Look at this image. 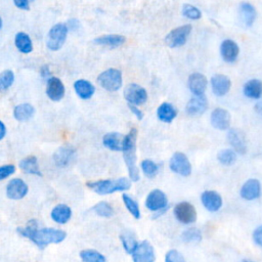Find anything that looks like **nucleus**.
<instances>
[{
	"mask_svg": "<svg viewBox=\"0 0 262 262\" xmlns=\"http://www.w3.org/2000/svg\"><path fill=\"white\" fill-rule=\"evenodd\" d=\"M92 210L100 217H104V218H110L114 215L115 211L114 208L112 207L111 204H108L107 202L101 201L98 202L97 204H95L92 208Z\"/></svg>",
	"mask_w": 262,
	"mask_h": 262,
	"instance_id": "e433bc0d",
	"label": "nucleus"
},
{
	"mask_svg": "<svg viewBox=\"0 0 262 262\" xmlns=\"http://www.w3.org/2000/svg\"><path fill=\"white\" fill-rule=\"evenodd\" d=\"M145 207L151 211L157 212L158 215H162L168 208V198L161 189H152L148 192L145 199Z\"/></svg>",
	"mask_w": 262,
	"mask_h": 262,
	"instance_id": "0eeeda50",
	"label": "nucleus"
},
{
	"mask_svg": "<svg viewBox=\"0 0 262 262\" xmlns=\"http://www.w3.org/2000/svg\"><path fill=\"white\" fill-rule=\"evenodd\" d=\"M171 171L181 176H189L191 174V164L185 154L176 151L172 155L169 161Z\"/></svg>",
	"mask_w": 262,
	"mask_h": 262,
	"instance_id": "9d476101",
	"label": "nucleus"
},
{
	"mask_svg": "<svg viewBox=\"0 0 262 262\" xmlns=\"http://www.w3.org/2000/svg\"><path fill=\"white\" fill-rule=\"evenodd\" d=\"M254 110L258 115L262 116V99H258V101L254 105Z\"/></svg>",
	"mask_w": 262,
	"mask_h": 262,
	"instance_id": "8fccbe9b",
	"label": "nucleus"
},
{
	"mask_svg": "<svg viewBox=\"0 0 262 262\" xmlns=\"http://www.w3.org/2000/svg\"><path fill=\"white\" fill-rule=\"evenodd\" d=\"M87 187L98 194H110L116 191L128 190L131 187V180L127 177H120L117 179H100L96 181H89L86 183Z\"/></svg>",
	"mask_w": 262,
	"mask_h": 262,
	"instance_id": "7ed1b4c3",
	"label": "nucleus"
},
{
	"mask_svg": "<svg viewBox=\"0 0 262 262\" xmlns=\"http://www.w3.org/2000/svg\"><path fill=\"white\" fill-rule=\"evenodd\" d=\"M98 84L107 91H117L122 87V72L118 69H107L101 72L97 77Z\"/></svg>",
	"mask_w": 262,
	"mask_h": 262,
	"instance_id": "20e7f679",
	"label": "nucleus"
},
{
	"mask_svg": "<svg viewBox=\"0 0 262 262\" xmlns=\"http://www.w3.org/2000/svg\"><path fill=\"white\" fill-rule=\"evenodd\" d=\"M128 107L129 110L132 112V114L138 119V120H142L143 119V112L136 105H133V104H128Z\"/></svg>",
	"mask_w": 262,
	"mask_h": 262,
	"instance_id": "49530a36",
	"label": "nucleus"
},
{
	"mask_svg": "<svg viewBox=\"0 0 262 262\" xmlns=\"http://www.w3.org/2000/svg\"><path fill=\"white\" fill-rule=\"evenodd\" d=\"M133 262H155L156 254L154 247L147 241L138 243L135 251L132 253Z\"/></svg>",
	"mask_w": 262,
	"mask_h": 262,
	"instance_id": "ddd939ff",
	"label": "nucleus"
},
{
	"mask_svg": "<svg viewBox=\"0 0 262 262\" xmlns=\"http://www.w3.org/2000/svg\"><path fill=\"white\" fill-rule=\"evenodd\" d=\"M217 160L222 165L230 166L236 161V154L231 148H223L218 152Z\"/></svg>",
	"mask_w": 262,
	"mask_h": 262,
	"instance_id": "c9c22d12",
	"label": "nucleus"
},
{
	"mask_svg": "<svg viewBox=\"0 0 262 262\" xmlns=\"http://www.w3.org/2000/svg\"><path fill=\"white\" fill-rule=\"evenodd\" d=\"M19 168L27 174L41 176V170L39 168L38 160L35 156H28L19 162Z\"/></svg>",
	"mask_w": 262,
	"mask_h": 262,
	"instance_id": "c756f323",
	"label": "nucleus"
},
{
	"mask_svg": "<svg viewBox=\"0 0 262 262\" xmlns=\"http://www.w3.org/2000/svg\"><path fill=\"white\" fill-rule=\"evenodd\" d=\"M76 156V149L73 145L67 143L59 146L53 154V161L57 167L63 168L70 165Z\"/></svg>",
	"mask_w": 262,
	"mask_h": 262,
	"instance_id": "4468645a",
	"label": "nucleus"
},
{
	"mask_svg": "<svg viewBox=\"0 0 262 262\" xmlns=\"http://www.w3.org/2000/svg\"><path fill=\"white\" fill-rule=\"evenodd\" d=\"M173 213L175 218L182 224H192L196 220V210L194 206L186 201L176 204Z\"/></svg>",
	"mask_w": 262,
	"mask_h": 262,
	"instance_id": "6e6552de",
	"label": "nucleus"
},
{
	"mask_svg": "<svg viewBox=\"0 0 262 262\" xmlns=\"http://www.w3.org/2000/svg\"><path fill=\"white\" fill-rule=\"evenodd\" d=\"M177 116V111L170 102H162L157 108V117L164 123H171Z\"/></svg>",
	"mask_w": 262,
	"mask_h": 262,
	"instance_id": "c85d7f7f",
	"label": "nucleus"
},
{
	"mask_svg": "<svg viewBox=\"0 0 262 262\" xmlns=\"http://www.w3.org/2000/svg\"><path fill=\"white\" fill-rule=\"evenodd\" d=\"M2 28V18H1V16H0V29Z\"/></svg>",
	"mask_w": 262,
	"mask_h": 262,
	"instance_id": "603ef678",
	"label": "nucleus"
},
{
	"mask_svg": "<svg viewBox=\"0 0 262 262\" xmlns=\"http://www.w3.org/2000/svg\"><path fill=\"white\" fill-rule=\"evenodd\" d=\"M140 168H141L143 174L148 178H152L159 173L158 164L156 162H154L152 160H149V159H145V160L141 161Z\"/></svg>",
	"mask_w": 262,
	"mask_h": 262,
	"instance_id": "4c0bfd02",
	"label": "nucleus"
},
{
	"mask_svg": "<svg viewBox=\"0 0 262 262\" xmlns=\"http://www.w3.org/2000/svg\"><path fill=\"white\" fill-rule=\"evenodd\" d=\"M187 85L189 90L191 91V93H193L194 96L204 95L208 86V80L204 74L194 72L189 75L187 80Z\"/></svg>",
	"mask_w": 262,
	"mask_h": 262,
	"instance_id": "dca6fc26",
	"label": "nucleus"
},
{
	"mask_svg": "<svg viewBox=\"0 0 262 262\" xmlns=\"http://www.w3.org/2000/svg\"><path fill=\"white\" fill-rule=\"evenodd\" d=\"M14 82V73L11 70H5L0 73V91L7 90Z\"/></svg>",
	"mask_w": 262,
	"mask_h": 262,
	"instance_id": "ea45409f",
	"label": "nucleus"
},
{
	"mask_svg": "<svg viewBox=\"0 0 262 262\" xmlns=\"http://www.w3.org/2000/svg\"><path fill=\"white\" fill-rule=\"evenodd\" d=\"M243 92L245 96L252 99H260L262 96V81L260 79H251L244 84Z\"/></svg>",
	"mask_w": 262,
	"mask_h": 262,
	"instance_id": "a878e982",
	"label": "nucleus"
},
{
	"mask_svg": "<svg viewBox=\"0 0 262 262\" xmlns=\"http://www.w3.org/2000/svg\"><path fill=\"white\" fill-rule=\"evenodd\" d=\"M95 44L110 47V48H117L122 46L126 42V37L120 34H106L99 36L95 38L94 40Z\"/></svg>",
	"mask_w": 262,
	"mask_h": 262,
	"instance_id": "5701e85b",
	"label": "nucleus"
},
{
	"mask_svg": "<svg viewBox=\"0 0 262 262\" xmlns=\"http://www.w3.org/2000/svg\"><path fill=\"white\" fill-rule=\"evenodd\" d=\"M14 5L23 10H29L30 9V2L29 0H14Z\"/></svg>",
	"mask_w": 262,
	"mask_h": 262,
	"instance_id": "de8ad7c7",
	"label": "nucleus"
},
{
	"mask_svg": "<svg viewBox=\"0 0 262 262\" xmlns=\"http://www.w3.org/2000/svg\"><path fill=\"white\" fill-rule=\"evenodd\" d=\"M182 14L186 18L192 19V20H196V19H200L202 17L201 10L196 6H194L192 4H189V3H185L182 6Z\"/></svg>",
	"mask_w": 262,
	"mask_h": 262,
	"instance_id": "a19ab883",
	"label": "nucleus"
},
{
	"mask_svg": "<svg viewBox=\"0 0 262 262\" xmlns=\"http://www.w3.org/2000/svg\"><path fill=\"white\" fill-rule=\"evenodd\" d=\"M68 36V28L66 24H55L48 32L46 46L52 51H56L62 47Z\"/></svg>",
	"mask_w": 262,
	"mask_h": 262,
	"instance_id": "39448f33",
	"label": "nucleus"
},
{
	"mask_svg": "<svg viewBox=\"0 0 262 262\" xmlns=\"http://www.w3.org/2000/svg\"><path fill=\"white\" fill-rule=\"evenodd\" d=\"M181 238L185 243H198L202 239V233L198 228L190 227L182 232Z\"/></svg>",
	"mask_w": 262,
	"mask_h": 262,
	"instance_id": "58836bf2",
	"label": "nucleus"
},
{
	"mask_svg": "<svg viewBox=\"0 0 262 262\" xmlns=\"http://www.w3.org/2000/svg\"><path fill=\"white\" fill-rule=\"evenodd\" d=\"M238 14L243 24L247 27H251L257 17V10L250 2H242L238 6Z\"/></svg>",
	"mask_w": 262,
	"mask_h": 262,
	"instance_id": "b1692460",
	"label": "nucleus"
},
{
	"mask_svg": "<svg viewBox=\"0 0 262 262\" xmlns=\"http://www.w3.org/2000/svg\"><path fill=\"white\" fill-rule=\"evenodd\" d=\"M210 84L212 92L219 97L226 95L231 88L230 79L223 74H215L214 76H212Z\"/></svg>",
	"mask_w": 262,
	"mask_h": 262,
	"instance_id": "2eb2a0df",
	"label": "nucleus"
},
{
	"mask_svg": "<svg viewBox=\"0 0 262 262\" xmlns=\"http://www.w3.org/2000/svg\"><path fill=\"white\" fill-rule=\"evenodd\" d=\"M74 89L77 95L82 99H89L95 92L93 84L85 79H79L74 83Z\"/></svg>",
	"mask_w": 262,
	"mask_h": 262,
	"instance_id": "bb28decb",
	"label": "nucleus"
},
{
	"mask_svg": "<svg viewBox=\"0 0 262 262\" xmlns=\"http://www.w3.org/2000/svg\"><path fill=\"white\" fill-rule=\"evenodd\" d=\"M210 122H211V125L217 130H221V131L228 130L231 122L230 113L225 108L216 107L212 111L210 115Z\"/></svg>",
	"mask_w": 262,
	"mask_h": 262,
	"instance_id": "f8f14e48",
	"label": "nucleus"
},
{
	"mask_svg": "<svg viewBox=\"0 0 262 262\" xmlns=\"http://www.w3.org/2000/svg\"><path fill=\"white\" fill-rule=\"evenodd\" d=\"M165 262H185V259L180 252L172 249L166 253Z\"/></svg>",
	"mask_w": 262,
	"mask_h": 262,
	"instance_id": "79ce46f5",
	"label": "nucleus"
},
{
	"mask_svg": "<svg viewBox=\"0 0 262 262\" xmlns=\"http://www.w3.org/2000/svg\"><path fill=\"white\" fill-rule=\"evenodd\" d=\"M122 200L124 202V205L126 209L129 211V213L135 218L139 219L140 218V209L138 206V203L129 194L123 193L122 194Z\"/></svg>",
	"mask_w": 262,
	"mask_h": 262,
	"instance_id": "72a5a7b5",
	"label": "nucleus"
},
{
	"mask_svg": "<svg viewBox=\"0 0 262 262\" xmlns=\"http://www.w3.org/2000/svg\"><path fill=\"white\" fill-rule=\"evenodd\" d=\"M239 53L237 43L231 39H225L220 45V54L224 61L233 62L236 60Z\"/></svg>",
	"mask_w": 262,
	"mask_h": 262,
	"instance_id": "4be33fe9",
	"label": "nucleus"
},
{
	"mask_svg": "<svg viewBox=\"0 0 262 262\" xmlns=\"http://www.w3.org/2000/svg\"><path fill=\"white\" fill-rule=\"evenodd\" d=\"M80 258L83 262H105V257L93 249L83 250L80 253Z\"/></svg>",
	"mask_w": 262,
	"mask_h": 262,
	"instance_id": "f704fd0d",
	"label": "nucleus"
},
{
	"mask_svg": "<svg viewBox=\"0 0 262 262\" xmlns=\"http://www.w3.org/2000/svg\"><path fill=\"white\" fill-rule=\"evenodd\" d=\"M239 194L244 200L253 201L260 196L261 194V183L256 178L248 179L241 187Z\"/></svg>",
	"mask_w": 262,
	"mask_h": 262,
	"instance_id": "f3484780",
	"label": "nucleus"
},
{
	"mask_svg": "<svg viewBox=\"0 0 262 262\" xmlns=\"http://www.w3.org/2000/svg\"><path fill=\"white\" fill-rule=\"evenodd\" d=\"M124 97L128 104L141 105L147 100V92L145 88L136 83L128 84L124 89Z\"/></svg>",
	"mask_w": 262,
	"mask_h": 262,
	"instance_id": "1a4fd4ad",
	"label": "nucleus"
},
{
	"mask_svg": "<svg viewBox=\"0 0 262 262\" xmlns=\"http://www.w3.org/2000/svg\"><path fill=\"white\" fill-rule=\"evenodd\" d=\"M243 262H253V261H247V260H246V261H243Z\"/></svg>",
	"mask_w": 262,
	"mask_h": 262,
	"instance_id": "864d4df0",
	"label": "nucleus"
},
{
	"mask_svg": "<svg viewBox=\"0 0 262 262\" xmlns=\"http://www.w3.org/2000/svg\"><path fill=\"white\" fill-rule=\"evenodd\" d=\"M16 230L20 235L31 239L40 249H43L50 244H59L67 236L66 231L61 229L47 227L38 228L36 220H30L26 226L18 227Z\"/></svg>",
	"mask_w": 262,
	"mask_h": 262,
	"instance_id": "f257e3e1",
	"label": "nucleus"
},
{
	"mask_svg": "<svg viewBox=\"0 0 262 262\" xmlns=\"http://www.w3.org/2000/svg\"><path fill=\"white\" fill-rule=\"evenodd\" d=\"M253 239L256 245L262 247V225H259L257 228H255L253 232Z\"/></svg>",
	"mask_w": 262,
	"mask_h": 262,
	"instance_id": "c03bdc74",
	"label": "nucleus"
},
{
	"mask_svg": "<svg viewBox=\"0 0 262 262\" xmlns=\"http://www.w3.org/2000/svg\"><path fill=\"white\" fill-rule=\"evenodd\" d=\"M208 99L206 95H199V96H193L191 97L185 106V112L189 116H201L203 115L207 108H208Z\"/></svg>",
	"mask_w": 262,
	"mask_h": 262,
	"instance_id": "a211bd4d",
	"label": "nucleus"
},
{
	"mask_svg": "<svg viewBox=\"0 0 262 262\" xmlns=\"http://www.w3.org/2000/svg\"><path fill=\"white\" fill-rule=\"evenodd\" d=\"M64 86L61 80L57 77H50L46 83V94L49 99L59 101L64 96Z\"/></svg>",
	"mask_w": 262,
	"mask_h": 262,
	"instance_id": "412c9836",
	"label": "nucleus"
},
{
	"mask_svg": "<svg viewBox=\"0 0 262 262\" xmlns=\"http://www.w3.org/2000/svg\"><path fill=\"white\" fill-rule=\"evenodd\" d=\"M35 108L30 103H20L13 108V117L17 121H27L34 116Z\"/></svg>",
	"mask_w": 262,
	"mask_h": 262,
	"instance_id": "7c9ffc66",
	"label": "nucleus"
},
{
	"mask_svg": "<svg viewBox=\"0 0 262 262\" xmlns=\"http://www.w3.org/2000/svg\"><path fill=\"white\" fill-rule=\"evenodd\" d=\"M66 26L68 28V31H77L80 28V21L77 18H71L68 20Z\"/></svg>",
	"mask_w": 262,
	"mask_h": 262,
	"instance_id": "a18cd8bd",
	"label": "nucleus"
},
{
	"mask_svg": "<svg viewBox=\"0 0 262 262\" xmlns=\"http://www.w3.org/2000/svg\"><path fill=\"white\" fill-rule=\"evenodd\" d=\"M15 172V166L12 164L0 166V180H3Z\"/></svg>",
	"mask_w": 262,
	"mask_h": 262,
	"instance_id": "37998d69",
	"label": "nucleus"
},
{
	"mask_svg": "<svg viewBox=\"0 0 262 262\" xmlns=\"http://www.w3.org/2000/svg\"><path fill=\"white\" fill-rule=\"evenodd\" d=\"M16 48L23 53H30L33 50V44L30 36L25 32H18L14 38Z\"/></svg>",
	"mask_w": 262,
	"mask_h": 262,
	"instance_id": "2f4dec72",
	"label": "nucleus"
},
{
	"mask_svg": "<svg viewBox=\"0 0 262 262\" xmlns=\"http://www.w3.org/2000/svg\"><path fill=\"white\" fill-rule=\"evenodd\" d=\"M203 206L210 212H217L222 207V196L215 190H205L201 194Z\"/></svg>",
	"mask_w": 262,
	"mask_h": 262,
	"instance_id": "aec40b11",
	"label": "nucleus"
},
{
	"mask_svg": "<svg viewBox=\"0 0 262 262\" xmlns=\"http://www.w3.org/2000/svg\"><path fill=\"white\" fill-rule=\"evenodd\" d=\"M191 30L192 27L189 24L176 27L166 35L165 43L171 48L180 47L186 43Z\"/></svg>",
	"mask_w": 262,
	"mask_h": 262,
	"instance_id": "423d86ee",
	"label": "nucleus"
},
{
	"mask_svg": "<svg viewBox=\"0 0 262 262\" xmlns=\"http://www.w3.org/2000/svg\"><path fill=\"white\" fill-rule=\"evenodd\" d=\"M51 218L58 224H66L72 217V210L66 204L56 205L51 211Z\"/></svg>",
	"mask_w": 262,
	"mask_h": 262,
	"instance_id": "cd10ccee",
	"label": "nucleus"
},
{
	"mask_svg": "<svg viewBox=\"0 0 262 262\" xmlns=\"http://www.w3.org/2000/svg\"><path fill=\"white\" fill-rule=\"evenodd\" d=\"M124 136L125 135L118 132H108L102 137V143L106 148L114 151H119L123 148Z\"/></svg>",
	"mask_w": 262,
	"mask_h": 262,
	"instance_id": "393cba45",
	"label": "nucleus"
},
{
	"mask_svg": "<svg viewBox=\"0 0 262 262\" xmlns=\"http://www.w3.org/2000/svg\"><path fill=\"white\" fill-rule=\"evenodd\" d=\"M6 135V127L2 121H0V140L4 138Z\"/></svg>",
	"mask_w": 262,
	"mask_h": 262,
	"instance_id": "3c124183",
	"label": "nucleus"
},
{
	"mask_svg": "<svg viewBox=\"0 0 262 262\" xmlns=\"http://www.w3.org/2000/svg\"><path fill=\"white\" fill-rule=\"evenodd\" d=\"M227 139L232 147L231 149L235 151V154L245 155L248 149L247 137L243 130L238 128H231L227 132Z\"/></svg>",
	"mask_w": 262,
	"mask_h": 262,
	"instance_id": "9b49d317",
	"label": "nucleus"
},
{
	"mask_svg": "<svg viewBox=\"0 0 262 262\" xmlns=\"http://www.w3.org/2000/svg\"><path fill=\"white\" fill-rule=\"evenodd\" d=\"M136 137L137 130L132 128L127 135L124 136L123 141V158L128 169L129 179L132 181H138L140 178L139 170L136 166Z\"/></svg>",
	"mask_w": 262,
	"mask_h": 262,
	"instance_id": "f03ea898",
	"label": "nucleus"
},
{
	"mask_svg": "<svg viewBox=\"0 0 262 262\" xmlns=\"http://www.w3.org/2000/svg\"><path fill=\"white\" fill-rule=\"evenodd\" d=\"M120 239L126 253L132 255V253L135 251L136 247L138 246V242L134 233L130 230H125L120 234Z\"/></svg>",
	"mask_w": 262,
	"mask_h": 262,
	"instance_id": "473e14b6",
	"label": "nucleus"
},
{
	"mask_svg": "<svg viewBox=\"0 0 262 262\" xmlns=\"http://www.w3.org/2000/svg\"><path fill=\"white\" fill-rule=\"evenodd\" d=\"M28 192L27 183L20 178L11 179L6 186V195L11 200H20Z\"/></svg>",
	"mask_w": 262,
	"mask_h": 262,
	"instance_id": "6ab92c4d",
	"label": "nucleus"
},
{
	"mask_svg": "<svg viewBox=\"0 0 262 262\" xmlns=\"http://www.w3.org/2000/svg\"><path fill=\"white\" fill-rule=\"evenodd\" d=\"M40 75L43 77V78H47V80L50 78V75H51V72H50V69L47 64H44L41 67L40 69Z\"/></svg>",
	"mask_w": 262,
	"mask_h": 262,
	"instance_id": "09e8293b",
	"label": "nucleus"
}]
</instances>
